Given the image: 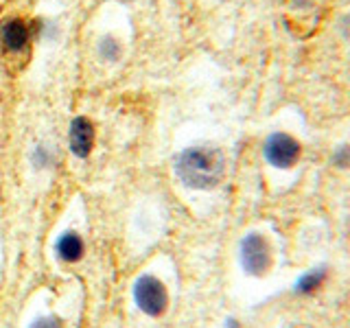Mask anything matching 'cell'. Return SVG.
<instances>
[{
	"mask_svg": "<svg viewBox=\"0 0 350 328\" xmlns=\"http://www.w3.org/2000/svg\"><path fill=\"white\" fill-rule=\"evenodd\" d=\"M175 173L189 189L211 191L224 180L226 158L213 145H195L184 149L175 160Z\"/></svg>",
	"mask_w": 350,
	"mask_h": 328,
	"instance_id": "6da1fadb",
	"label": "cell"
},
{
	"mask_svg": "<svg viewBox=\"0 0 350 328\" xmlns=\"http://www.w3.org/2000/svg\"><path fill=\"white\" fill-rule=\"evenodd\" d=\"M239 260L247 276H265L273 265V251L269 241L258 232L245 234L239 245Z\"/></svg>",
	"mask_w": 350,
	"mask_h": 328,
	"instance_id": "7a4b0ae2",
	"label": "cell"
},
{
	"mask_svg": "<svg viewBox=\"0 0 350 328\" xmlns=\"http://www.w3.org/2000/svg\"><path fill=\"white\" fill-rule=\"evenodd\" d=\"M131 295H134L138 309L149 317H160L169 306L167 287L151 273H142V276L136 278L134 287H131Z\"/></svg>",
	"mask_w": 350,
	"mask_h": 328,
	"instance_id": "3957f363",
	"label": "cell"
},
{
	"mask_svg": "<svg viewBox=\"0 0 350 328\" xmlns=\"http://www.w3.org/2000/svg\"><path fill=\"white\" fill-rule=\"evenodd\" d=\"M262 153H265V160L276 169H291L295 162L300 160L302 147L300 142L295 140L289 134H282V131H276L265 140V147H262Z\"/></svg>",
	"mask_w": 350,
	"mask_h": 328,
	"instance_id": "277c9868",
	"label": "cell"
},
{
	"mask_svg": "<svg viewBox=\"0 0 350 328\" xmlns=\"http://www.w3.org/2000/svg\"><path fill=\"white\" fill-rule=\"evenodd\" d=\"M94 147V125L85 116H77L70 125V151L77 158H88Z\"/></svg>",
	"mask_w": 350,
	"mask_h": 328,
	"instance_id": "5b68a950",
	"label": "cell"
},
{
	"mask_svg": "<svg viewBox=\"0 0 350 328\" xmlns=\"http://www.w3.org/2000/svg\"><path fill=\"white\" fill-rule=\"evenodd\" d=\"M0 42L5 44L7 51H22L29 44V27L27 22H22L18 18L9 20L3 25V29H0Z\"/></svg>",
	"mask_w": 350,
	"mask_h": 328,
	"instance_id": "8992f818",
	"label": "cell"
},
{
	"mask_svg": "<svg viewBox=\"0 0 350 328\" xmlns=\"http://www.w3.org/2000/svg\"><path fill=\"white\" fill-rule=\"evenodd\" d=\"M83 241L77 232H64L57 241H55V254L64 262H77L83 256Z\"/></svg>",
	"mask_w": 350,
	"mask_h": 328,
	"instance_id": "52a82bcc",
	"label": "cell"
},
{
	"mask_svg": "<svg viewBox=\"0 0 350 328\" xmlns=\"http://www.w3.org/2000/svg\"><path fill=\"white\" fill-rule=\"evenodd\" d=\"M324 282H326V269L324 267L311 269V271H306L298 282H295V293H300V295H313L317 289L322 287Z\"/></svg>",
	"mask_w": 350,
	"mask_h": 328,
	"instance_id": "ba28073f",
	"label": "cell"
},
{
	"mask_svg": "<svg viewBox=\"0 0 350 328\" xmlns=\"http://www.w3.org/2000/svg\"><path fill=\"white\" fill-rule=\"evenodd\" d=\"M120 53H123V49H120V42L114 36H105L98 42V55H101V59L116 62L120 57Z\"/></svg>",
	"mask_w": 350,
	"mask_h": 328,
	"instance_id": "9c48e42d",
	"label": "cell"
},
{
	"mask_svg": "<svg viewBox=\"0 0 350 328\" xmlns=\"http://www.w3.org/2000/svg\"><path fill=\"white\" fill-rule=\"evenodd\" d=\"M31 162H33V167H36V169H46V167H51V162H53L51 149H46L44 145L36 147V149H33V153H31Z\"/></svg>",
	"mask_w": 350,
	"mask_h": 328,
	"instance_id": "30bf717a",
	"label": "cell"
},
{
	"mask_svg": "<svg viewBox=\"0 0 350 328\" xmlns=\"http://www.w3.org/2000/svg\"><path fill=\"white\" fill-rule=\"evenodd\" d=\"M29 328H64V324L57 320V317H38V320H33Z\"/></svg>",
	"mask_w": 350,
	"mask_h": 328,
	"instance_id": "8fae6325",
	"label": "cell"
},
{
	"mask_svg": "<svg viewBox=\"0 0 350 328\" xmlns=\"http://www.w3.org/2000/svg\"><path fill=\"white\" fill-rule=\"evenodd\" d=\"M333 162L337 164V167H350V147L348 145L339 147L337 153L333 156Z\"/></svg>",
	"mask_w": 350,
	"mask_h": 328,
	"instance_id": "7c38bea8",
	"label": "cell"
}]
</instances>
